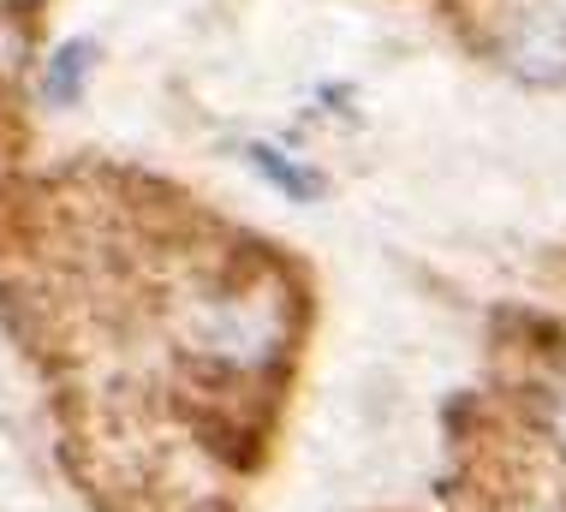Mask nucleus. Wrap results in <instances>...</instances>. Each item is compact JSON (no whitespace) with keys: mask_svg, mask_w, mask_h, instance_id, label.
<instances>
[{"mask_svg":"<svg viewBox=\"0 0 566 512\" xmlns=\"http://www.w3.org/2000/svg\"><path fill=\"white\" fill-rule=\"evenodd\" d=\"M293 286L274 269H239L209 281L186 304V346L197 364L227 376H263L293 346Z\"/></svg>","mask_w":566,"mask_h":512,"instance_id":"1","label":"nucleus"},{"mask_svg":"<svg viewBox=\"0 0 566 512\" xmlns=\"http://www.w3.org/2000/svg\"><path fill=\"white\" fill-rule=\"evenodd\" d=\"M96 66H102V42H96V36H60L54 49L42 54V66H36V96H42V107H54V114L84 107L90 84H96Z\"/></svg>","mask_w":566,"mask_h":512,"instance_id":"2","label":"nucleus"},{"mask_svg":"<svg viewBox=\"0 0 566 512\" xmlns=\"http://www.w3.org/2000/svg\"><path fill=\"white\" fill-rule=\"evenodd\" d=\"M507 60H513V72L537 77V84H555V77H566V19L548 7V0H537V7L518 12L513 42H507Z\"/></svg>","mask_w":566,"mask_h":512,"instance_id":"3","label":"nucleus"},{"mask_svg":"<svg viewBox=\"0 0 566 512\" xmlns=\"http://www.w3.org/2000/svg\"><path fill=\"white\" fill-rule=\"evenodd\" d=\"M244 167H251V174L263 179L274 197H286L293 209H316L328 197V179L316 174L298 149L274 144V137H244Z\"/></svg>","mask_w":566,"mask_h":512,"instance_id":"4","label":"nucleus"},{"mask_svg":"<svg viewBox=\"0 0 566 512\" xmlns=\"http://www.w3.org/2000/svg\"><path fill=\"white\" fill-rule=\"evenodd\" d=\"M531 411H537V436L548 441V453L566 459V358L548 364L537 387H531Z\"/></svg>","mask_w":566,"mask_h":512,"instance_id":"5","label":"nucleus"},{"mask_svg":"<svg viewBox=\"0 0 566 512\" xmlns=\"http://www.w3.org/2000/svg\"><path fill=\"white\" fill-rule=\"evenodd\" d=\"M518 512H543V506H518Z\"/></svg>","mask_w":566,"mask_h":512,"instance_id":"6","label":"nucleus"}]
</instances>
